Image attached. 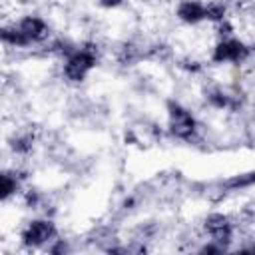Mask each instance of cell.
<instances>
[{
  "mask_svg": "<svg viewBox=\"0 0 255 255\" xmlns=\"http://www.w3.org/2000/svg\"><path fill=\"white\" fill-rule=\"evenodd\" d=\"M173 16L179 24L195 28L205 22V2L203 0H177Z\"/></svg>",
  "mask_w": 255,
  "mask_h": 255,
  "instance_id": "obj_9",
  "label": "cell"
},
{
  "mask_svg": "<svg viewBox=\"0 0 255 255\" xmlns=\"http://www.w3.org/2000/svg\"><path fill=\"white\" fill-rule=\"evenodd\" d=\"M20 201H22V205H24L26 209L38 211V209L44 207L46 195H44V191H42L40 187H36V185H26L24 191H22V195H20Z\"/></svg>",
  "mask_w": 255,
  "mask_h": 255,
  "instance_id": "obj_17",
  "label": "cell"
},
{
  "mask_svg": "<svg viewBox=\"0 0 255 255\" xmlns=\"http://www.w3.org/2000/svg\"><path fill=\"white\" fill-rule=\"evenodd\" d=\"M102 62V48L96 40H82L70 56L60 62V76L68 86H82Z\"/></svg>",
  "mask_w": 255,
  "mask_h": 255,
  "instance_id": "obj_1",
  "label": "cell"
},
{
  "mask_svg": "<svg viewBox=\"0 0 255 255\" xmlns=\"http://www.w3.org/2000/svg\"><path fill=\"white\" fill-rule=\"evenodd\" d=\"M221 187H223L227 193L245 191V189H251V187H255V169H249V171H241V173H233V175L225 177V179L221 181Z\"/></svg>",
  "mask_w": 255,
  "mask_h": 255,
  "instance_id": "obj_13",
  "label": "cell"
},
{
  "mask_svg": "<svg viewBox=\"0 0 255 255\" xmlns=\"http://www.w3.org/2000/svg\"><path fill=\"white\" fill-rule=\"evenodd\" d=\"M6 143L16 157H28L36 147V133L32 129H18L10 133Z\"/></svg>",
  "mask_w": 255,
  "mask_h": 255,
  "instance_id": "obj_11",
  "label": "cell"
},
{
  "mask_svg": "<svg viewBox=\"0 0 255 255\" xmlns=\"http://www.w3.org/2000/svg\"><path fill=\"white\" fill-rule=\"evenodd\" d=\"M139 2H153V0H139Z\"/></svg>",
  "mask_w": 255,
  "mask_h": 255,
  "instance_id": "obj_26",
  "label": "cell"
},
{
  "mask_svg": "<svg viewBox=\"0 0 255 255\" xmlns=\"http://www.w3.org/2000/svg\"><path fill=\"white\" fill-rule=\"evenodd\" d=\"M165 133L181 143H195L201 137V122L183 102L175 98L165 100Z\"/></svg>",
  "mask_w": 255,
  "mask_h": 255,
  "instance_id": "obj_2",
  "label": "cell"
},
{
  "mask_svg": "<svg viewBox=\"0 0 255 255\" xmlns=\"http://www.w3.org/2000/svg\"><path fill=\"white\" fill-rule=\"evenodd\" d=\"M173 58V50L165 42H151L145 44V60L147 62H167Z\"/></svg>",
  "mask_w": 255,
  "mask_h": 255,
  "instance_id": "obj_18",
  "label": "cell"
},
{
  "mask_svg": "<svg viewBox=\"0 0 255 255\" xmlns=\"http://www.w3.org/2000/svg\"><path fill=\"white\" fill-rule=\"evenodd\" d=\"M30 179V169L14 165V167H4L0 173V199L2 203H10L12 199L20 197L24 187L28 185Z\"/></svg>",
  "mask_w": 255,
  "mask_h": 255,
  "instance_id": "obj_8",
  "label": "cell"
},
{
  "mask_svg": "<svg viewBox=\"0 0 255 255\" xmlns=\"http://www.w3.org/2000/svg\"><path fill=\"white\" fill-rule=\"evenodd\" d=\"M209 64L213 66H255V44L243 38H217L209 50Z\"/></svg>",
  "mask_w": 255,
  "mask_h": 255,
  "instance_id": "obj_3",
  "label": "cell"
},
{
  "mask_svg": "<svg viewBox=\"0 0 255 255\" xmlns=\"http://www.w3.org/2000/svg\"><path fill=\"white\" fill-rule=\"evenodd\" d=\"M135 205H137V199H135L133 195H129V197H126V199L122 201V207H124V209H133Z\"/></svg>",
  "mask_w": 255,
  "mask_h": 255,
  "instance_id": "obj_23",
  "label": "cell"
},
{
  "mask_svg": "<svg viewBox=\"0 0 255 255\" xmlns=\"http://www.w3.org/2000/svg\"><path fill=\"white\" fill-rule=\"evenodd\" d=\"M14 4H18V6H28V4H32L34 0H12Z\"/></svg>",
  "mask_w": 255,
  "mask_h": 255,
  "instance_id": "obj_25",
  "label": "cell"
},
{
  "mask_svg": "<svg viewBox=\"0 0 255 255\" xmlns=\"http://www.w3.org/2000/svg\"><path fill=\"white\" fill-rule=\"evenodd\" d=\"M173 64H175V68H177L183 76H189V78L203 76V72H205V62H203V60H199L197 56H191V54L179 56Z\"/></svg>",
  "mask_w": 255,
  "mask_h": 255,
  "instance_id": "obj_15",
  "label": "cell"
},
{
  "mask_svg": "<svg viewBox=\"0 0 255 255\" xmlns=\"http://www.w3.org/2000/svg\"><path fill=\"white\" fill-rule=\"evenodd\" d=\"M213 34H215V40H217V38H229V36H235V26H233L231 18H227V20L215 24V26H213Z\"/></svg>",
  "mask_w": 255,
  "mask_h": 255,
  "instance_id": "obj_20",
  "label": "cell"
},
{
  "mask_svg": "<svg viewBox=\"0 0 255 255\" xmlns=\"http://www.w3.org/2000/svg\"><path fill=\"white\" fill-rule=\"evenodd\" d=\"M203 102L207 108L217 110V112H239L243 96L237 94L235 90L221 86V84H211L203 90Z\"/></svg>",
  "mask_w": 255,
  "mask_h": 255,
  "instance_id": "obj_7",
  "label": "cell"
},
{
  "mask_svg": "<svg viewBox=\"0 0 255 255\" xmlns=\"http://www.w3.org/2000/svg\"><path fill=\"white\" fill-rule=\"evenodd\" d=\"M60 235L58 223L50 215H34L30 217L18 231V245L20 249L32 251H46V247Z\"/></svg>",
  "mask_w": 255,
  "mask_h": 255,
  "instance_id": "obj_4",
  "label": "cell"
},
{
  "mask_svg": "<svg viewBox=\"0 0 255 255\" xmlns=\"http://www.w3.org/2000/svg\"><path fill=\"white\" fill-rule=\"evenodd\" d=\"M70 251H72L70 239H66V237H62V235H58V237L46 247V253H50V255H66V253H70Z\"/></svg>",
  "mask_w": 255,
  "mask_h": 255,
  "instance_id": "obj_19",
  "label": "cell"
},
{
  "mask_svg": "<svg viewBox=\"0 0 255 255\" xmlns=\"http://www.w3.org/2000/svg\"><path fill=\"white\" fill-rule=\"evenodd\" d=\"M18 24V28L22 30V34L26 36V40L30 42V46H46L52 40V26L50 22L36 14V12H28L22 14L18 20H14Z\"/></svg>",
  "mask_w": 255,
  "mask_h": 255,
  "instance_id": "obj_6",
  "label": "cell"
},
{
  "mask_svg": "<svg viewBox=\"0 0 255 255\" xmlns=\"http://www.w3.org/2000/svg\"><path fill=\"white\" fill-rule=\"evenodd\" d=\"M0 42L8 50H30L32 48L16 22H4L0 26Z\"/></svg>",
  "mask_w": 255,
  "mask_h": 255,
  "instance_id": "obj_12",
  "label": "cell"
},
{
  "mask_svg": "<svg viewBox=\"0 0 255 255\" xmlns=\"http://www.w3.org/2000/svg\"><path fill=\"white\" fill-rule=\"evenodd\" d=\"M227 249H223L221 245H217L215 241L211 239H203V243L197 247V253H207V255H213V253H225Z\"/></svg>",
  "mask_w": 255,
  "mask_h": 255,
  "instance_id": "obj_21",
  "label": "cell"
},
{
  "mask_svg": "<svg viewBox=\"0 0 255 255\" xmlns=\"http://www.w3.org/2000/svg\"><path fill=\"white\" fill-rule=\"evenodd\" d=\"M201 231H203L205 239L215 241L217 245H221L227 251L233 249L237 225H235V221H233V217L229 213H225V211H209L201 219Z\"/></svg>",
  "mask_w": 255,
  "mask_h": 255,
  "instance_id": "obj_5",
  "label": "cell"
},
{
  "mask_svg": "<svg viewBox=\"0 0 255 255\" xmlns=\"http://www.w3.org/2000/svg\"><path fill=\"white\" fill-rule=\"evenodd\" d=\"M78 46V42H72L70 38H64V36H58V38H52L46 46H42L44 50H46V54H50V56H54V58H58L60 62L66 58V56H70L72 52H74V48Z\"/></svg>",
  "mask_w": 255,
  "mask_h": 255,
  "instance_id": "obj_16",
  "label": "cell"
},
{
  "mask_svg": "<svg viewBox=\"0 0 255 255\" xmlns=\"http://www.w3.org/2000/svg\"><path fill=\"white\" fill-rule=\"evenodd\" d=\"M102 10H118L126 4V0H96Z\"/></svg>",
  "mask_w": 255,
  "mask_h": 255,
  "instance_id": "obj_22",
  "label": "cell"
},
{
  "mask_svg": "<svg viewBox=\"0 0 255 255\" xmlns=\"http://www.w3.org/2000/svg\"><path fill=\"white\" fill-rule=\"evenodd\" d=\"M231 14V6L227 0H207L205 2V22L215 26L223 20H227Z\"/></svg>",
  "mask_w": 255,
  "mask_h": 255,
  "instance_id": "obj_14",
  "label": "cell"
},
{
  "mask_svg": "<svg viewBox=\"0 0 255 255\" xmlns=\"http://www.w3.org/2000/svg\"><path fill=\"white\" fill-rule=\"evenodd\" d=\"M237 251H243V253H255V241H253L249 247H239Z\"/></svg>",
  "mask_w": 255,
  "mask_h": 255,
  "instance_id": "obj_24",
  "label": "cell"
},
{
  "mask_svg": "<svg viewBox=\"0 0 255 255\" xmlns=\"http://www.w3.org/2000/svg\"><path fill=\"white\" fill-rule=\"evenodd\" d=\"M116 64L122 68H131L145 60V44H139L135 40H122L114 50Z\"/></svg>",
  "mask_w": 255,
  "mask_h": 255,
  "instance_id": "obj_10",
  "label": "cell"
}]
</instances>
